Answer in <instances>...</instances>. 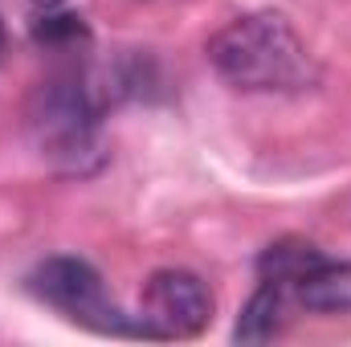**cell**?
Instances as JSON below:
<instances>
[{
	"label": "cell",
	"instance_id": "1",
	"mask_svg": "<svg viewBox=\"0 0 351 347\" xmlns=\"http://www.w3.org/2000/svg\"><path fill=\"white\" fill-rule=\"evenodd\" d=\"M208 62L237 90H302L315 82V62L302 37L278 12L229 21L208 41Z\"/></svg>",
	"mask_w": 351,
	"mask_h": 347
},
{
	"label": "cell",
	"instance_id": "2",
	"mask_svg": "<svg viewBox=\"0 0 351 347\" xmlns=\"http://www.w3.org/2000/svg\"><path fill=\"white\" fill-rule=\"evenodd\" d=\"M102 98L78 74H53L33 90L25 106V127L41 160L58 172L82 176L102 164V131H98Z\"/></svg>",
	"mask_w": 351,
	"mask_h": 347
},
{
	"label": "cell",
	"instance_id": "3",
	"mask_svg": "<svg viewBox=\"0 0 351 347\" xmlns=\"http://www.w3.org/2000/svg\"><path fill=\"white\" fill-rule=\"evenodd\" d=\"M29 286H33V294H37L41 302H49L53 311L70 315L74 323H82V327L98 331V335H147V339H156L143 319H139V323L127 319V315L106 298L102 274L82 258L41 261V265L33 270Z\"/></svg>",
	"mask_w": 351,
	"mask_h": 347
},
{
	"label": "cell",
	"instance_id": "4",
	"mask_svg": "<svg viewBox=\"0 0 351 347\" xmlns=\"http://www.w3.org/2000/svg\"><path fill=\"white\" fill-rule=\"evenodd\" d=\"M156 339H192L213 319V294L192 270H160L143 286V315Z\"/></svg>",
	"mask_w": 351,
	"mask_h": 347
},
{
	"label": "cell",
	"instance_id": "5",
	"mask_svg": "<svg viewBox=\"0 0 351 347\" xmlns=\"http://www.w3.org/2000/svg\"><path fill=\"white\" fill-rule=\"evenodd\" d=\"M298 302L315 315H348L351 311V261H319L298 286Z\"/></svg>",
	"mask_w": 351,
	"mask_h": 347
},
{
	"label": "cell",
	"instance_id": "6",
	"mask_svg": "<svg viewBox=\"0 0 351 347\" xmlns=\"http://www.w3.org/2000/svg\"><path fill=\"white\" fill-rule=\"evenodd\" d=\"M319 261H323V254H319L311 241H302V237H282V241H274L269 250H262V258H258V274H262V282L298 286Z\"/></svg>",
	"mask_w": 351,
	"mask_h": 347
},
{
	"label": "cell",
	"instance_id": "7",
	"mask_svg": "<svg viewBox=\"0 0 351 347\" xmlns=\"http://www.w3.org/2000/svg\"><path fill=\"white\" fill-rule=\"evenodd\" d=\"M282 307H286V286L262 282V290L245 302V311L233 327V339L237 344H269L282 331Z\"/></svg>",
	"mask_w": 351,
	"mask_h": 347
},
{
	"label": "cell",
	"instance_id": "8",
	"mask_svg": "<svg viewBox=\"0 0 351 347\" xmlns=\"http://www.w3.org/2000/svg\"><path fill=\"white\" fill-rule=\"evenodd\" d=\"M33 41L45 45V49H74V45H86L90 41V29L78 12L41 8V16L33 21Z\"/></svg>",
	"mask_w": 351,
	"mask_h": 347
},
{
	"label": "cell",
	"instance_id": "9",
	"mask_svg": "<svg viewBox=\"0 0 351 347\" xmlns=\"http://www.w3.org/2000/svg\"><path fill=\"white\" fill-rule=\"evenodd\" d=\"M33 4H37V8H58L62 0H33Z\"/></svg>",
	"mask_w": 351,
	"mask_h": 347
},
{
	"label": "cell",
	"instance_id": "10",
	"mask_svg": "<svg viewBox=\"0 0 351 347\" xmlns=\"http://www.w3.org/2000/svg\"><path fill=\"white\" fill-rule=\"evenodd\" d=\"M0 49H4V25H0Z\"/></svg>",
	"mask_w": 351,
	"mask_h": 347
}]
</instances>
